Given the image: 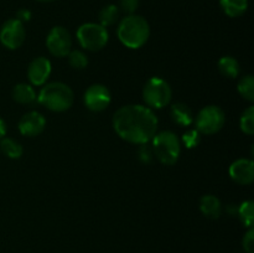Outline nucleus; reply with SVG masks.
Masks as SVG:
<instances>
[{"mask_svg": "<svg viewBox=\"0 0 254 253\" xmlns=\"http://www.w3.org/2000/svg\"><path fill=\"white\" fill-rule=\"evenodd\" d=\"M158 117L149 107L141 104L123 106L113 116V128L123 140L131 144H146L158 133Z\"/></svg>", "mask_w": 254, "mask_h": 253, "instance_id": "obj_1", "label": "nucleus"}, {"mask_svg": "<svg viewBox=\"0 0 254 253\" xmlns=\"http://www.w3.org/2000/svg\"><path fill=\"white\" fill-rule=\"evenodd\" d=\"M253 207H254V203L252 200L245 201V202H242L240 206H238V211H237L238 217H240V220L242 221L243 225L248 228H251L253 226V221H254Z\"/></svg>", "mask_w": 254, "mask_h": 253, "instance_id": "obj_22", "label": "nucleus"}, {"mask_svg": "<svg viewBox=\"0 0 254 253\" xmlns=\"http://www.w3.org/2000/svg\"><path fill=\"white\" fill-rule=\"evenodd\" d=\"M73 91L64 82H51L44 84L37 94V103L46 107L49 111L57 113L68 111L73 104Z\"/></svg>", "mask_w": 254, "mask_h": 253, "instance_id": "obj_3", "label": "nucleus"}, {"mask_svg": "<svg viewBox=\"0 0 254 253\" xmlns=\"http://www.w3.org/2000/svg\"><path fill=\"white\" fill-rule=\"evenodd\" d=\"M12 98L15 102L25 106H34L37 102V94L34 86L29 83H17L12 88Z\"/></svg>", "mask_w": 254, "mask_h": 253, "instance_id": "obj_15", "label": "nucleus"}, {"mask_svg": "<svg viewBox=\"0 0 254 253\" xmlns=\"http://www.w3.org/2000/svg\"><path fill=\"white\" fill-rule=\"evenodd\" d=\"M26 31L24 24L17 19H10L0 29V42L9 50H16L24 44Z\"/></svg>", "mask_w": 254, "mask_h": 253, "instance_id": "obj_9", "label": "nucleus"}, {"mask_svg": "<svg viewBox=\"0 0 254 253\" xmlns=\"http://www.w3.org/2000/svg\"><path fill=\"white\" fill-rule=\"evenodd\" d=\"M173 91L168 82L161 77H151L143 88V99L150 109H161L171 102Z\"/></svg>", "mask_w": 254, "mask_h": 253, "instance_id": "obj_5", "label": "nucleus"}, {"mask_svg": "<svg viewBox=\"0 0 254 253\" xmlns=\"http://www.w3.org/2000/svg\"><path fill=\"white\" fill-rule=\"evenodd\" d=\"M15 19L21 21L22 24H24V22L30 21V20H31V11L27 9H20L19 11L16 12V17H15Z\"/></svg>", "mask_w": 254, "mask_h": 253, "instance_id": "obj_29", "label": "nucleus"}, {"mask_svg": "<svg viewBox=\"0 0 254 253\" xmlns=\"http://www.w3.org/2000/svg\"><path fill=\"white\" fill-rule=\"evenodd\" d=\"M241 130L247 135H253L254 134V107L250 106L242 113L240 119Z\"/></svg>", "mask_w": 254, "mask_h": 253, "instance_id": "obj_23", "label": "nucleus"}, {"mask_svg": "<svg viewBox=\"0 0 254 253\" xmlns=\"http://www.w3.org/2000/svg\"><path fill=\"white\" fill-rule=\"evenodd\" d=\"M51 61L46 57L40 56L30 62L29 67H27V78H29L31 86H44L51 76Z\"/></svg>", "mask_w": 254, "mask_h": 253, "instance_id": "obj_11", "label": "nucleus"}, {"mask_svg": "<svg viewBox=\"0 0 254 253\" xmlns=\"http://www.w3.org/2000/svg\"><path fill=\"white\" fill-rule=\"evenodd\" d=\"M218 71L226 78H237L240 76L241 67L237 60L232 56H223L221 57L217 63Z\"/></svg>", "mask_w": 254, "mask_h": 253, "instance_id": "obj_17", "label": "nucleus"}, {"mask_svg": "<svg viewBox=\"0 0 254 253\" xmlns=\"http://www.w3.org/2000/svg\"><path fill=\"white\" fill-rule=\"evenodd\" d=\"M220 5L227 16L240 17L247 11L248 0H220Z\"/></svg>", "mask_w": 254, "mask_h": 253, "instance_id": "obj_18", "label": "nucleus"}, {"mask_svg": "<svg viewBox=\"0 0 254 253\" xmlns=\"http://www.w3.org/2000/svg\"><path fill=\"white\" fill-rule=\"evenodd\" d=\"M231 179L240 185H250L254 179V164L251 159H237L228 169Z\"/></svg>", "mask_w": 254, "mask_h": 253, "instance_id": "obj_13", "label": "nucleus"}, {"mask_svg": "<svg viewBox=\"0 0 254 253\" xmlns=\"http://www.w3.org/2000/svg\"><path fill=\"white\" fill-rule=\"evenodd\" d=\"M77 40L79 45L87 51L96 52L106 47L109 35L106 27L96 22L82 24L77 30Z\"/></svg>", "mask_w": 254, "mask_h": 253, "instance_id": "obj_6", "label": "nucleus"}, {"mask_svg": "<svg viewBox=\"0 0 254 253\" xmlns=\"http://www.w3.org/2000/svg\"><path fill=\"white\" fill-rule=\"evenodd\" d=\"M238 93L245 98L246 101H254V78L252 74H246L240 79L237 84Z\"/></svg>", "mask_w": 254, "mask_h": 253, "instance_id": "obj_21", "label": "nucleus"}, {"mask_svg": "<svg viewBox=\"0 0 254 253\" xmlns=\"http://www.w3.org/2000/svg\"><path fill=\"white\" fill-rule=\"evenodd\" d=\"M195 121L196 129L201 134L212 135L223 128L226 122V114L221 107L206 106L197 113Z\"/></svg>", "mask_w": 254, "mask_h": 253, "instance_id": "obj_7", "label": "nucleus"}, {"mask_svg": "<svg viewBox=\"0 0 254 253\" xmlns=\"http://www.w3.org/2000/svg\"><path fill=\"white\" fill-rule=\"evenodd\" d=\"M37 1H40V2H51V1H54V0H37Z\"/></svg>", "mask_w": 254, "mask_h": 253, "instance_id": "obj_32", "label": "nucleus"}, {"mask_svg": "<svg viewBox=\"0 0 254 253\" xmlns=\"http://www.w3.org/2000/svg\"><path fill=\"white\" fill-rule=\"evenodd\" d=\"M170 117L178 126H189L193 123V113L188 104L176 102L170 107Z\"/></svg>", "mask_w": 254, "mask_h": 253, "instance_id": "obj_14", "label": "nucleus"}, {"mask_svg": "<svg viewBox=\"0 0 254 253\" xmlns=\"http://www.w3.org/2000/svg\"><path fill=\"white\" fill-rule=\"evenodd\" d=\"M17 126L22 135L37 136L44 131L46 126V119L40 112L30 111L20 118Z\"/></svg>", "mask_w": 254, "mask_h": 253, "instance_id": "obj_12", "label": "nucleus"}, {"mask_svg": "<svg viewBox=\"0 0 254 253\" xmlns=\"http://www.w3.org/2000/svg\"><path fill=\"white\" fill-rule=\"evenodd\" d=\"M139 6V0H119V10L126 14L131 15L136 11Z\"/></svg>", "mask_w": 254, "mask_h": 253, "instance_id": "obj_27", "label": "nucleus"}, {"mask_svg": "<svg viewBox=\"0 0 254 253\" xmlns=\"http://www.w3.org/2000/svg\"><path fill=\"white\" fill-rule=\"evenodd\" d=\"M6 134V124H5L4 119L0 118V140L5 136Z\"/></svg>", "mask_w": 254, "mask_h": 253, "instance_id": "obj_30", "label": "nucleus"}, {"mask_svg": "<svg viewBox=\"0 0 254 253\" xmlns=\"http://www.w3.org/2000/svg\"><path fill=\"white\" fill-rule=\"evenodd\" d=\"M119 7L114 4H108L104 7H102V10L99 11L98 19H99V25H102L103 27L112 26V25L116 24L119 19Z\"/></svg>", "mask_w": 254, "mask_h": 253, "instance_id": "obj_20", "label": "nucleus"}, {"mask_svg": "<svg viewBox=\"0 0 254 253\" xmlns=\"http://www.w3.org/2000/svg\"><path fill=\"white\" fill-rule=\"evenodd\" d=\"M186 149H193L201 143V133L197 129H189L183 134L180 139Z\"/></svg>", "mask_w": 254, "mask_h": 253, "instance_id": "obj_25", "label": "nucleus"}, {"mask_svg": "<svg viewBox=\"0 0 254 253\" xmlns=\"http://www.w3.org/2000/svg\"><path fill=\"white\" fill-rule=\"evenodd\" d=\"M46 47L55 57H66L72 50V37L68 30L62 26H55L46 37Z\"/></svg>", "mask_w": 254, "mask_h": 253, "instance_id": "obj_8", "label": "nucleus"}, {"mask_svg": "<svg viewBox=\"0 0 254 253\" xmlns=\"http://www.w3.org/2000/svg\"><path fill=\"white\" fill-rule=\"evenodd\" d=\"M83 101L87 109H89L91 112L98 113V112H102L104 111V109L108 108V106L111 104V91H109L108 87H106L104 84H92V86H89L88 88H87V91L84 92Z\"/></svg>", "mask_w": 254, "mask_h": 253, "instance_id": "obj_10", "label": "nucleus"}, {"mask_svg": "<svg viewBox=\"0 0 254 253\" xmlns=\"http://www.w3.org/2000/svg\"><path fill=\"white\" fill-rule=\"evenodd\" d=\"M200 211L203 216L216 220L222 213V203L220 198L215 195H203L200 200Z\"/></svg>", "mask_w": 254, "mask_h": 253, "instance_id": "obj_16", "label": "nucleus"}, {"mask_svg": "<svg viewBox=\"0 0 254 253\" xmlns=\"http://www.w3.org/2000/svg\"><path fill=\"white\" fill-rule=\"evenodd\" d=\"M154 156L164 165H174L181 154V141L171 130L156 133L151 139Z\"/></svg>", "mask_w": 254, "mask_h": 253, "instance_id": "obj_4", "label": "nucleus"}, {"mask_svg": "<svg viewBox=\"0 0 254 253\" xmlns=\"http://www.w3.org/2000/svg\"><path fill=\"white\" fill-rule=\"evenodd\" d=\"M226 210H227V212L230 213V215H236L238 211V207H236V205H228L227 207H226Z\"/></svg>", "mask_w": 254, "mask_h": 253, "instance_id": "obj_31", "label": "nucleus"}, {"mask_svg": "<svg viewBox=\"0 0 254 253\" xmlns=\"http://www.w3.org/2000/svg\"><path fill=\"white\" fill-rule=\"evenodd\" d=\"M243 248L247 253H254V231L251 227L243 237Z\"/></svg>", "mask_w": 254, "mask_h": 253, "instance_id": "obj_28", "label": "nucleus"}, {"mask_svg": "<svg viewBox=\"0 0 254 253\" xmlns=\"http://www.w3.org/2000/svg\"><path fill=\"white\" fill-rule=\"evenodd\" d=\"M138 156H139V160L144 164H149L153 161L154 159V151L153 148L150 145L146 144H141L140 148L138 149Z\"/></svg>", "mask_w": 254, "mask_h": 253, "instance_id": "obj_26", "label": "nucleus"}, {"mask_svg": "<svg viewBox=\"0 0 254 253\" xmlns=\"http://www.w3.org/2000/svg\"><path fill=\"white\" fill-rule=\"evenodd\" d=\"M0 150L5 156L10 159H20L24 154V148L17 140L12 138H4L0 140Z\"/></svg>", "mask_w": 254, "mask_h": 253, "instance_id": "obj_19", "label": "nucleus"}, {"mask_svg": "<svg viewBox=\"0 0 254 253\" xmlns=\"http://www.w3.org/2000/svg\"><path fill=\"white\" fill-rule=\"evenodd\" d=\"M117 35L124 46L131 50H138L143 47L149 40L150 26L140 15H127L119 22Z\"/></svg>", "mask_w": 254, "mask_h": 253, "instance_id": "obj_2", "label": "nucleus"}, {"mask_svg": "<svg viewBox=\"0 0 254 253\" xmlns=\"http://www.w3.org/2000/svg\"><path fill=\"white\" fill-rule=\"evenodd\" d=\"M68 63L74 69H84L88 66V56L81 50H71L68 55Z\"/></svg>", "mask_w": 254, "mask_h": 253, "instance_id": "obj_24", "label": "nucleus"}]
</instances>
